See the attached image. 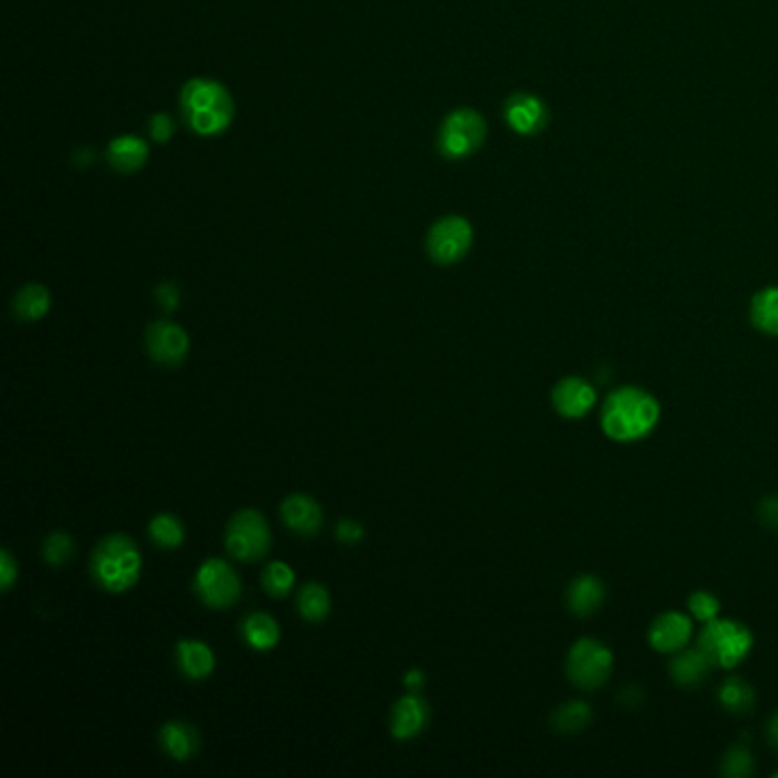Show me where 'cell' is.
I'll list each match as a JSON object with an SVG mask.
<instances>
[{
    "mask_svg": "<svg viewBox=\"0 0 778 778\" xmlns=\"http://www.w3.org/2000/svg\"><path fill=\"white\" fill-rule=\"evenodd\" d=\"M660 423V402L639 386H621L612 391L601 412L605 437L618 443L646 439Z\"/></svg>",
    "mask_w": 778,
    "mask_h": 778,
    "instance_id": "6da1fadb",
    "label": "cell"
},
{
    "mask_svg": "<svg viewBox=\"0 0 778 778\" xmlns=\"http://www.w3.org/2000/svg\"><path fill=\"white\" fill-rule=\"evenodd\" d=\"M180 112L188 129L201 138L224 133L235 117L229 89L210 78H193L180 89Z\"/></svg>",
    "mask_w": 778,
    "mask_h": 778,
    "instance_id": "7a4b0ae2",
    "label": "cell"
},
{
    "mask_svg": "<svg viewBox=\"0 0 778 778\" xmlns=\"http://www.w3.org/2000/svg\"><path fill=\"white\" fill-rule=\"evenodd\" d=\"M89 569L91 578L97 580L99 587L110 591V594H123V591H129L140 580V548L127 535H110L97 546L95 555H91Z\"/></svg>",
    "mask_w": 778,
    "mask_h": 778,
    "instance_id": "3957f363",
    "label": "cell"
},
{
    "mask_svg": "<svg viewBox=\"0 0 778 778\" xmlns=\"http://www.w3.org/2000/svg\"><path fill=\"white\" fill-rule=\"evenodd\" d=\"M697 646L717 669H735L754 648V635L739 621L714 618L701 631Z\"/></svg>",
    "mask_w": 778,
    "mask_h": 778,
    "instance_id": "277c9868",
    "label": "cell"
},
{
    "mask_svg": "<svg viewBox=\"0 0 778 778\" xmlns=\"http://www.w3.org/2000/svg\"><path fill=\"white\" fill-rule=\"evenodd\" d=\"M614 669L612 650L599 639H578L567 656V678L578 690L594 692L610 680Z\"/></svg>",
    "mask_w": 778,
    "mask_h": 778,
    "instance_id": "5b68a950",
    "label": "cell"
},
{
    "mask_svg": "<svg viewBox=\"0 0 778 778\" xmlns=\"http://www.w3.org/2000/svg\"><path fill=\"white\" fill-rule=\"evenodd\" d=\"M486 140V121L478 110H452L439 131V151L448 161H463L478 153Z\"/></svg>",
    "mask_w": 778,
    "mask_h": 778,
    "instance_id": "8992f818",
    "label": "cell"
},
{
    "mask_svg": "<svg viewBox=\"0 0 778 778\" xmlns=\"http://www.w3.org/2000/svg\"><path fill=\"white\" fill-rule=\"evenodd\" d=\"M227 550L240 562H256L272 546L270 525L256 509L238 512L227 525Z\"/></svg>",
    "mask_w": 778,
    "mask_h": 778,
    "instance_id": "52a82bcc",
    "label": "cell"
},
{
    "mask_svg": "<svg viewBox=\"0 0 778 778\" xmlns=\"http://www.w3.org/2000/svg\"><path fill=\"white\" fill-rule=\"evenodd\" d=\"M195 591L212 610H227L240 601L242 582L224 559H206L195 576Z\"/></svg>",
    "mask_w": 778,
    "mask_h": 778,
    "instance_id": "ba28073f",
    "label": "cell"
},
{
    "mask_svg": "<svg viewBox=\"0 0 778 778\" xmlns=\"http://www.w3.org/2000/svg\"><path fill=\"white\" fill-rule=\"evenodd\" d=\"M473 246V227L465 217L450 215L434 224L427 233V254L439 265H454Z\"/></svg>",
    "mask_w": 778,
    "mask_h": 778,
    "instance_id": "9c48e42d",
    "label": "cell"
},
{
    "mask_svg": "<svg viewBox=\"0 0 778 778\" xmlns=\"http://www.w3.org/2000/svg\"><path fill=\"white\" fill-rule=\"evenodd\" d=\"M144 346L149 357L165 368L180 365L190 352V336L183 327L169 320L153 322L144 333Z\"/></svg>",
    "mask_w": 778,
    "mask_h": 778,
    "instance_id": "30bf717a",
    "label": "cell"
},
{
    "mask_svg": "<svg viewBox=\"0 0 778 778\" xmlns=\"http://www.w3.org/2000/svg\"><path fill=\"white\" fill-rule=\"evenodd\" d=\"M550 399L559 416L576 420V418H584L596 404V388L584 377L569 375L552 386Z\"/></svg>",
    "mask_w": 778,
    "mask_h": 778,
    "instance_id": "8fae6325",
    "label": "cell"
},
{
    "mask_svg": "<svg viewBox=\"0 0 778 778\" xmlns=\"http://www.w3.org/2000/svg\"><path fill=\"white\" fill-rule=\"evenodd\" d=\"M505 119L514 133L525 138L537 135L546 129L548 108L539 97L518 91V95H512L505 103Z\"/></svg>",
    "mask_w": 778,
    "mask_h": 778,
    "instance_id": "7c38bea8",
    "label": "cell"
},
{
    "mask_svg": "<svg viewBox=\"0 0 778 778\" xmlns=\"http://www.w3.org/2000/svg\"><path fill=\"white\" fill-rule=\"evenodd\" d=\"M690 637H692V618L678 610L662 612L660 616L653 618V624L648 628V644L658 653H671V656L676 650L688 646Z\"/></svg>",
    "mask_w": 778,
    "mask_h": 778,
    "instance_id": "4fadbf2b",
    "label": "cell"
},
{
    "mask_svg": "<svg viewBox=\"0 0 778 778\" xmlns=\"http://www.w3.org/2000/svg\"><path fill=\"white\" fill-rule=\"evenodd\" d=\"M282 518L288 530L299 537H316L322 530V507L316 497L293 493L282 503Z\"/></svg>",
    "mask_w": 778,
    "mask_h": 778,
    "instance_id": "5bb4252c",
    "label": "cell"
},
{
    "mask_svg": "<svg viewBox=\"0 0 778 778\" xmlns=\"http://www.w3.org/2000/svg\"><path fill=\"white\" fill-rule=\"evenodd\" d=\"M429 720V708L427 701L420 699L418 694H407L397 699L391 712V733L395 739L407 742L418 737Z\"/></svg>",
    "mask_w": 778,
    "mask_h": 778,
    "instance_id": "9a60e30c",
    "label": "cell"
},
{
    "mask_svg": "<svg viewBox=\"0 0 778 778\" xmlns=\"http://www.w3.org/2000/svg\"><path fill=\"white\" fill-rule=\"evenodd\" d=\"M605 601V587L596 576H578L567 589V607L576 616H591Z\"/></svg>",
    "mask_w": 778,
    "mask_h": 778,
    "instance_id": "2e32d148",
    "label": "cell"
},
{
    "mask_svg": "<svg viewBox=\"0 0 778 778\" xmlns=\"http://www.w3.org/2000/svg\"><path fill=\"white\" fill-rule=\"evenodd\" d=\"M712 665L701 653V648H680L673 653V658L669 662V673L676 684L680 688H699V684L708 678Z\"/></svg>",
    "mask_w": 778,
    "mask_h": 778,
    "instance_id": "e0dca14e",
    "label": "cell"
},
{
    "mask_svg": "<svg viewBox=\"0 0 778 778\" xmlns=\"http://www.w3.org/2000/svg\"><path fill=\"white\" fill-rule=\"evenodd\" d=\"M161 744L169 758L185 763L190 760L201 746V737L195 726L185 722H167L161 728Z\"/></svg>",
    "mask_w": 778,
    "mask_h": 778,
    "instance_id": "ac0fdd59",
    "label": "cell"
},
{
    "mask_svg": "<svg viewBox=\"0 0 778 778\" xmlns=\"http://www.w3.org/2000/svg\"><path fill=\"white\" fill-rule=\"evenodd\" d=\"M176 662L190 680H204L215 669V656L210 646L197 639H183L176 644Z\"/></svg>",
    "mask_w": 778,
    "mask_h": 778,
    "instance_id": "d6986e66",
    "label": "cell"
},
{
    "mask_svg": "<svg viewBox=\"0 0 778 778\" xmlns=\"http://www.w3.org/2000/svg\"><path fill=\"white\" fill-rule=\"evenodd\" d=\"M108 161L114 172L119 174H133L144 167L149 161L146 142L135 135H121L110 142L108 146Z\"/></svg>",
    "mask_w": 778,
    "mask_h": 778,
    "instance_id": "ffe728a7",
    "label": "cell"
},
{
    "mask_svg": "<svg viewBox=\"0 0 778 778\" xmlns=\"http://www.w3.org/2000/svg\"><path fill=\"white\" fill-rule=\"evenodd\" d=\"M242 639L252 646L254 650H272L278 644V637H282V631H278L276 621L265 614V612H254L249 614L242 621Z\"/></svg>",
    "mask_w": 778,
    "mask_h": 778,
    "instance_id": "44dd1931",
    "label": "cell"
},
{
    "mask_svg": "<svg viewBox=\"0 0 778 778\" xmlns=\"http://www.w3.org/2000/svg\"><path fill=\"white\" fill-rule=\"evenodd\" d=\"M51 308V293L42 284H28L23 286L12 302L14 316L23 322H37L42 320Z\"/></svg>",
    "mask_w": 778,
    "mask_h": 778,
    "instance_id": "7402d4cb",
    "label": "cell"
},
{
    "mask_svg": "<svg viewBox=\"0 0 778 778\" xmlns=\"http://www.w3.org/2000/svg\"><path fill=\"white\" fill-rule=\"evenodd\" d=\"M752 325L767 333V336H778V286L763 288L760 293L754 295L752 299Z\"/></svg>",
    "mask_w": 778,
    "mask_h": 778,
    "instance_id": "603a6c76",
    "label": "cell"
},
{
    "mask_svg": "<svg viewBox=\"0 0 778 778\" xmlns=\"http://www.w3.org/2000/svg\"><path fill=\"white\" fill-rule=\"evenodd\" d=\"M297 610H299L302 618L310 621V624H318V621H325L329 616V610H331L329 591L322 584H318V582H306L299 589Z\"/></svg>",
    "mask_w": 778,
    "mask_h": 778,
    "instance_id": "cb8c5ba5",
    "label": "cell"
},
{
    "mask_svg": "<svg viewBox=\"0 0 778 778\" xmlns=\"http://www.w3.org/2000/svg\"><path fill=\"white\" fill-rule=\"evenodd\" d=\"M591 717H594V712H591L589 703H584V701H567V703H562L552 712L550 724L559 733H578V731L589 726Z\"/></svg>",
    "mask_w": 778,
    "mask_h": 778,
    "instance_id": "d4e9b609",
    "label": "cell"
},
{
    "mask_svg": "<svg viewBox=\"0 0 778 778\" xmlns=\"http://www.w3.org/2000/svg\"><path fill=\"white\" fill-rule=\"evenodd\" d=\"M717 699H720L724 710H728L733 714H744V712H749L754 708L756 692L746 680L728 678V680H724V684L720 688Z\"/></svg>",
    "mask_w": 778,
    "mask_h": 778,
    "instance_id": "484cf974",
    "label": "cell"
},
{
    "mask_svg": "<svg viewBox=\"0 0 778 778\" xmlns=\"http://www.w3.org/2000/svg\"><path fill=\"white\" fill-rule=\"evenodd\" d=\"M149 537L151 541L158 546V548H165V550H174L178 546H183V539H185V527L183 523L172 516V514H158L155 516L151 523H149Z\"/></svg>",
    "mask_w": 778,
    "mask_h": 778,
    "instance_id": "4316f807",
    "label": "cell"
},
{
    "mask_svg": "<svg viewBox=\"0 0 778 778\" xmlns=\"http://www.w3.org/2000/svg\"><path fill=\"white\" fill-rule=\"evenodd\" d=\"M295 584V571L284 562H270L263 571V587L272 599H286Z\"/></svg>",
    "mask_w": 778,
    "mask_h": 778,
    "instance_id": "83f0119b",
    "label": "cell"
},
{
    "mask_svg": "<svg viewBox=\"0 0 778 778\" xmlns=\"http://www.w3.org/2000/svg\"><path fill=\"white\" fill-rule=\"evenodd\" d=\"M754 756L749 754L744 744H733L731 749L724 754L722 760V774L733 776V778H744L754 774Z\"/></svg>",
    "mask_w": 778,
    "mask_h": 778,
    "instance_id": "f1b7e54d",
    "label": "cell"
},
{
    "mask_svg": "<svg viewBox=\"0 0 778 778\" xmlns=\"http://www.w3.org/2000/svg\"><path fill=\"white\" fill-rule=\"evenodd\" d=\"M74 555V539L67 533H53L44 541V559L51 567H65Z\"/></svg>",
    "mask_w": 778,
    "mask_h": 778,
    "instance_id": "f546056e",
    "label": "cell"
},
{
    "mask_svg": "<svg viewBox=\"0 0 778 778\" xmlns=\"http://www.w3.org/2000/svg\"><path fill=\"white\" fill-rule=\"evenodd\" d=\"M688 607H690V614L697 621H703V624H710V621L720 618V612H722L720 599L710 594V591H694L688 601Z\"/></svg>",
    "mask_w": 778,
    "mask_h": 778,
    "instance_id": "4dcf8cb0",
    "label": "cell"
},
{
    "mask_svg": "<svg viewBox=\"0 0 778 778\" xmlns=\"http://www.w3.org/2000/svg\"><path fill=\"white\" fill-rule=\"evenodd\" d=\"M365 530H363V525L359 521H352V518H346V521H340L338 527H336V537L340 544H348V546H354L363 539Z\"/></svg>",
    "mask_w": 778,
    "mask_h": 778,
    "instance_id": "1f68e13d",
    "label": "cell"
},
{
    "mask_svg": "<svg viewBox=\"0 0 778 778\" xmlns=\"http://www.w3.org/2000/svg\"><path fill=\"white\" fill-rule=\"evenodd\" d=\"M19 578V567L10 550H0V589L10 591Z\"/></svg>",
    "mask_w": 778,
    "mask_h": 778,
    "instance_id": "d6a6232c",
    "label": "cell"
},
{
    "mask_svg": "<svg viewBox=\"0 0 778 778\" xmlns=\"http://www.w3.org/2000/svg\"><path fill=\"white\" fill-rule=\"evenodd\" d=\"M149 129H151V138L155 142H167L174 135V121H172L169 114L158 112V114L151 117Z\"/></svg>",
    "mask_w": 778,
    "mask_h": 778,
    "instance_id": "836d02e7",
    "label": "cell"
},
{
    "mask_svg": "<svg viewBox=\"0 0 778 778\" xmlns=\"http://www.w3.org/2000/svg\"><path fill=\"white\" fill-rule=\"evenodd\" d=\"M155 299H158V306H161L163 310H167V314H172V310L178 308L180 293H178L176 284L167 282V284H161L158 291H155Z\"/></svg>",
    "mask_w": 778,
    "mask_h": 778,
    "instance_id": "e575fe53",
    "label": "cell"
},
{
    "mask_svg": "<svg viewBox=\"0 0 778 778\" xmlns=\"http://www.w3.org/2000/svg\"><path fill=\"white\" fill-rule=\"evenodd\" d=\"M758 516L763 525L771 527V530H778V497H765V501L758 505Z\"/></svg>",
    "mask_w": 778,
    "mask_h": 778,
    "instance_id": "d590c367",
    "label": "cell"
},
{
    "mask_svg": "<svg viewBox=\"0 0 778 778\" xmlns=\"http://www.w3.org/2000/svg\"><path fill=\"white\" fill-rule=\"evenodd\" d=\"M425 680H427V676H425L420 669H412V671L404 673V684H407V688H409L412 692L420 690L423 684H425Z\"/></svg>",
    "mask_w": 778,
    "mask_h": 778,
    "instance_id": "8d00e7d4",
    "label": "cell"
},
{
    "mask_svg": "<svg viewBox=\"0 0 778 778\" xmlns=\"http://www.w3.org/2000/svg\"><path fill=\"white\" fill-rule=\"evenodd\" d=\"M767 737H769V744L778 752V710H776V714L767 724Z\"/></svg>",
    "mask_w": 778,
    "mask_h": 778,
    "instance_id": "74e56055",
    "label": "cell"
}]
</instances>
